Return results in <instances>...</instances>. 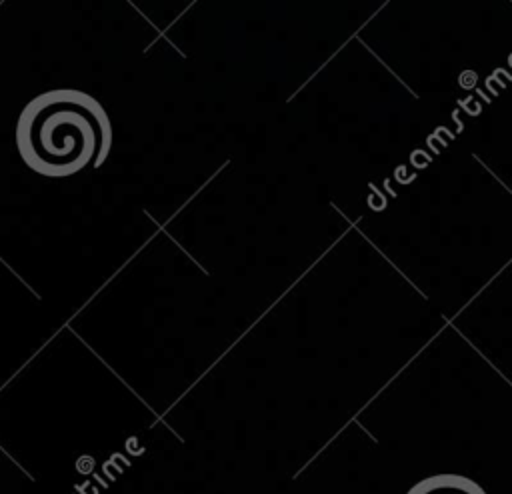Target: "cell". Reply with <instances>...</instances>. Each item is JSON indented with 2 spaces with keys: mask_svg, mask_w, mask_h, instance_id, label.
<instances>
[{
  "mask_svg": "<svg viewBox=\"0 0 512 494\" xmlns=\"http://www.w3.org/2000/svg\"><path fill=\"white\" fill-rule=\"evenodd\" d=\"M112 144V126L100 102L74 88L34 96L18 116L16 146L24 164L48 178H66L100 166Z\"/></svg>",
  "mask_w": 512,
  "mask_h": 494,
  "instance_id": "6da1fadb",
  "label": "cell"
},
{
  "mask_svg": "<svg viewBox=\"0 0 512 494\" xmlns=\"http://www.w3.org/2000/svg\"><path fill=\"white\" fill-rule=\"evenodd\" d=\"M444 482L442 484V476H436L434 480H428V484H432V488H424V490H418V494H468V492H462L458 486H448V476H444ZM414 494V492H410Z\"/></svg>",
  "mask_w": 512,
  "mask_h": 494,
  "instance_id": "7a4b0ae2",
  "label": "cell"
}]
</instances>
